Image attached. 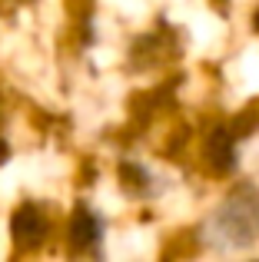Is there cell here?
Listing matches in <instances>:
<instances>
[{"mask_svg":"<svg viewBox=\"0 0 259 262\" xmlns=\"http://www.w3.org/2000/svg\"><path fill=\"white\" fill-rule=\"evenodd\" d=\"M256 27H259V13H256Z\"/></svg>","mask_w":259,"mask_h":262,"instance_id":"3","label":"cell"},{"mask_svg":"<svg viewBox=\"0 0 259 262\" xmlns=\"http://www.w3.org/2000/svg\"><path fill=\"white\" fill-rule=\"evenodd\" d=\"M97 232H100L97 219H90L87 212H80V216L73 219V243H77V246H87V243H93V239H97Z\"/></svg>","mask_w":259,"mask_h":262,"instance_id":"2","label":"cell"},{"mask_svg":"<svg viewBox=\"0 0 259 262\" xmlns=\"http://www.w3.org/2000/svg\"><path fill=\"white\" fill-rule=\"evenodd\" d=\"M44 236H47V223H44V216H40L33 206H24V209L13 216V239H17L20 246H40L44 243Z\"/></svg>","mask_w":259,"mask_h":262,"instance_id":"1","label":"cell"}]
</instances>
